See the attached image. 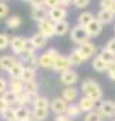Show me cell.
<instances>
[{"label":"cell","mask_w":115,"mask_h":121,"mask_svg":"<svg viewBox=\"0 0 115 121\" xmlns=\"http://www.w3.org/2000/svg\"><path fill=\"white\" fill-rule=\"evenodd\" d=\"M81 90H82V94H84L85 97H90V98H92L94 101H98V100L102 98V90H101L99 84H98L97 81L91 80V78H87V80L82 81Z\"/></svg>","instance_id":"obj_1"},{"label":"cell","mask_w":115,"mask_h":121,"mask_svg":"<svg viewBox=\"0 0 115 121\" xmlns=\"http://www.w3.org/2000/svg\"><path fill=\"white\" fill-rule=\"evenodd\" d=\"M58 51L55 48H48L45 53H43L40 57H38V66L43 67V69H53L54 67V63L55 60L58 58Z\"/></svg>","instance_id":"obj_2"},{"label":"cell","mask_w":115,"mask_h":121,"mask_svg":"<svg viewBox=\"0 0 115 121\" xmlns=\"http://www.w3.org/2000/svg\"><path fill=\"white\" fill-rule=\"evenodd\" d=\"M88 33H87V30H85V27H82V26H80V24H77L75 27H73L71 29V40L74 41V43H78V44H82V43H85V41H88Z\"/></svg>","instance_id":"obj_3"},{"label":"cell","mask_w":115,"mask_h":121,"mask_svg":"<svg viewBox=\"0 0 115 121\" xmlns=\"http://www.w3.org/2000/svg\"><path fill=\"white\" fill-rule=\"evenodd\" d=\"M50 108H51V111L55 114V115H64L66 112H67V108H68V103L61 97H57V98H54L51 103H50Z\"/></svg>","instance_id":"obj_4"},{"label":"cell","mask_w":115,"mask_h":121,"mask_svg":"<svg viewBox=\"0 0 115 121\" xmlns=\"http://www.w3.org/2000/svg\"><path fill=\"white\" fill-rule=\"evenodd\" d=\"M66 16H67V10H66V7H61V6L53 7V9L48 10V19H50L53 23L63 22V20L66 19Z\"/></svg>","instance_id":"obj_5"},{"label":"cell","mask_w":115,"mask_h":121,"mask_svg":"<svg viewBox=\"0 0 115 121\" xmlns=\"http://www.w3.org/2000/svg\"><path fill=\"white\" fill-rule=\"evenodd\" d=\"M55 71H58L60 74L70 70L71 69V63H70V57L68 56H58V58L55 60L54 63V67H53Z\"/></svg>","instance_id":"obj_6"},{"label":"cell","mask_w":115,"mask_h":121,"mask_svg":"<svg viewBox=\"0 0 115 121\" xmlns=\"http://www.w3.org/2000/svg\"><path fill=\"white\" fill-rule=\"evenodd\" d=\"M60 81L64 86H67V87H73L78 81V74L70 69V70H67V71H64V73L60 74Z\"/></svg>","instance_id":"obj_7"},{"label":"cell","mask_w":115,"mask_h":121,"mask_svg":"<svg viewBox=\"0 0 115 121\" xmlns=\"http://www.w3.org/2000/svg\"><path fill=\"white\" fill-rule=\"evenodd\" d=\"M99 112L102 114V117H112L115 115V103L114 101H109V100H104L101 101L99 107H98Z\"/></svg>","instance_id":"obj_8"},{"label":"cell","mask_w":115,"mask_h":121,"mask_svg":"<svg viewBox=\"0 0 115 121\" xmlns=\"http://www.w3.org/2000/svg\"><path fill=\"white\" fill-rule=\"evenodd\" d=\"M37 24H38V33H41L47 39L54 36V23L51 20H44V22H40Z\"/></svg>","instance_id":"obj_9"},{"label":"cell","mask_w":115,"mask_h":121,"mask_svg":"<svg viewBox=\"0 0 115 121\" xmlns=\"http://www.w3.org/2000/svg\"><path fill=\"white\" fill-rule=\"evenodd\" d=\"M24 41H26V39L21 37V36H16V37L12 39V41H10V47H12V50H13L14 54L21 56V54L24 53Z\"/></svg>","instance_id":"obj_10"},{"label":"cell","mask_w":115,"mask_h":121,"mask_svg":"<svg viewBox=\"0 0 115 121\" xmlns=\"http://www.w3.org/2000/svg\"><path fill=\"white\" fill-rule=\"evenodd\" d=\"M85 30H87V33H88L90 37H97V36H99L101 31H102V23L95 17V19L85 27Z\"/></svg>","instance_id":"obj_11"},{"label":"cell","mask_w":115,"mask_h":121,"mask_svg":"<svg viewBox=\"0 0 115 121\" xmlns=\"http://www.w3.org/2000/svg\"><path fill=\"white\" fill-rule=\"evenodd\" d=\"M17 63V60L13 56H2L0 57V70L3 71H10V69Z\"/></svg>","instance_id":"obj_12"},{"label":"cell","mask_w":115,"mask_h":121,"mask_svg":"<svg viewBox=\"0 0 115 121\" xmlns=\"http://www.w3.org/2000/svg\"><path fill=\"white\" fill-rule=\"evenodd\" d=\"M9 90L13 91L14 94H21L24 93V81L21 78H10L9 81Z\"/></svg>","instance_id":"obj_13"},{"label":"cell","mask_w":115,"mask_h":121,"mask_svg":"<svg viewBox=\"0 0 115 121\" xmlns=\"http://www.w3.org/2000/svg\"><path fill=\"white\" fill-rule=\"evenodd\" d=\"M30 16H31L33 20H36L37 23H40V22H44V20L48 19V12L44 7H36V9L31 10V14Z\"/></svg>","instance_id":"obj_14"},{"label":"cell","mask_w":115,"mask_h":121,"mask_svg":"<svg viewBox=\"0 0 115 121\" xmlns=\"http://www.w3.org/2000/svg\"><path fill=\"white\" fill-rule=\"evenodd\" d=\"M95 103L97 101H94L92 98H90V97H81L80 98V101H78V107H80V110L81 111H87V112H90V111H92L94 110V107H95Z\"/></svg>","instance_id":"obj_15"},{"label":"cell","mask_w":115,"mask_h":121,"mask_svg":"<svg viewBox=\"0 0 115 121\" xmlns=\"http://www.w3.org/2000/svg\"><path fill=\"white\" fill-rule=\"evenodd\" d=\"M78 50H80V53L85 57V58H90L94 53H95V46L88 40V41H85V43H82V44H80V47H78Z\"/></svg>","instance_id":"obj_16"},{"label":"cell","mask_w":115,"mask_h":121,"mask_svg":"<svg viewBox=\"0 0 115 121\" xmlns=\"http://www.w3.org/2000/svg\"><path fill=\"white\" fill-rule=\"evenodd\" d=\"M20 57H21V63L24 67H31L38 63V58L34 53H23Z\"/></svg>","instance_id":"obj_17"},{"label":"cell","mask_w":115,"mask_h":121,"mask_svg":"<svg viewBox=\"0 0 115 121\" xmlns=\"http://www.w3.org/2000/svg\"><path fill=\"white\" fill-rule=\"evenodd\" d=\"M70 57V63H71V67H77V66H80V64H82V61H85V57L80 53V50L77 48V50H73L71 51V54L68 56Z\"/></svg>","instance_id":"obj_18"},{"label":"cell","mask_w":115,"mask_h":121,"mask_svg":"<svg viewBox=\"0 0 115 121\" xmlns=\"http://www.w3.org/2000/svg\"><path fill=\"white\" fill-rule=\"evenodd\" d=\"M114 13H112V10H105V9H101L99 12H98V16H97V19L102 23V24H109L112 20H114Z\"/></svg>","instance_id":"obj_19"},{"label":"cell","mask_w":115,"mask_h":121,"mask_svg":"<svg viewBox=\"0 0 115 121\" xmlns=\"http://www.w3.org/2000/svg\"><path fill=\"white\" fill-rule=\"evenodd\" d=\"M70 30V24L63 20V22H58V23H54V36H66L67 31Z\"/></svg>","instance_id":"obj_20"},{"label":"cell","mask_w":115,"mask_h":121,"mask_svg":"<svg viewBox=\"0 0 115 121\" xmlns=\"http://www.w3.org/2000/svg\"><path fill=\"white\" fill-rule=\"evenodd\" d=\"M16 115H17V121H29V120H31L33 112L27 107H17L16 108Z\"/></svg>","instance_id":"obj_21"},{"label":"cell","mask_w":115,"mask_h":121,"mask_svg":"<svg viewBox=\"0 0 115 121\" xmlns=\"http://www.w3.org/2000/svg\"><path fill=\"white\" fill-rule=\"evenodd\" d=\"M77 95H78L77 88H74V87H67V88H64V90H63V95H61V97H63L67 103L73 104V101L77 98Z\"/></svg>","instance_id":"obj_22"},{"label":"cell","mask_w":115,"mask_h":121,"mask_svg":"<svg viewBox=\"0 0 115 121\" xmlns=\"http://www.w3.org/2000/svg\"><path fill=\"white\" fill-rule=\"evenodd\" d=\"M92 69H94L95 71H98V73H104V71L108 70V64L104 61L99 56H97V57L92 60Z\"/></svg>","instance_id":"obj_23"},{"label":"cell","mask_w":115,"mask_h":121,"mask_svg":"<svg viewBox=\"0 0 115 121\" xmlns=\"http://www.w3.org/2000/svg\"><path fill=\"white\" fill-rule=\"evenodd\" d=\"M23 70H24V66H23V63L21 61H17L12 69H10V71H9V74H10V77L12 78H21V74H23Z\"/></svg>","instance_id":"obj_24"},{"label":"cell","mask_w":115,"mask_h":121,"mask_svg":"<svg viewBox=\"0 0 115 121\" xmlns=\"http://www.w3.org/2000/svg\"><path fill=\"white\" fill-rule=\"evenodd\" d=\"M94 19H95V17L92 16V13H90V12H82V13L78 16V24L82 26V27H87Z\"/></svg>","instance_id":"obj_25"},{"label":"cell","mask_w":115,"mask_h":121,"mask_svg":"<svg viewBox=\"0 0 115 121\" xmlns=\"http://www.w3.org/2000/svg\"><path fill=\"white\" fill-rule=\"evenodd\" d=\"M48 117V108H34L33 110V118L36 121H44Z\"/></svg>","instance_id":"obj_26"},{"label":"cell","mask_w":115,"mask_h":121,"mask_svg":"<svg viewBox=\"0 0 115 121\" xmlns=\"http://www.w3.org/2000/svg\"><path fill=\"white\" fill-rule=\"evenodd\" d=\"M31 40H33V43L36 44L37 48H41V47H44V46L47 44V37L43 36L41 33H36V34L31 37Z\"/></svg>","instance_id":"obj_27"},{"label":"cell","mask_w":115,"mask_h":121,"mask_svg":"<svg viewBox=\"0 0 115 121\" xmlns=\"http://www.w3.org/2000/svg\"><path fill=\"white\" fill-rule=\"evenodd\" d=\"M36 77V69L34 67H24L23 74H21V80L23 81H31Z\"/></svg>","instance_id":"obj_28"},{"label":"cell","mask_w":115,"mask_h":121,"mask_svg":"<svg viewBox=\"0 0 115 121\" xmlns=\"http://www.w3.org/2000/svg\"><path fill=\"white\" fill-rule=\"evenodd\" d=\"M81 114V110H80V107H78V104H68V108H67V112H66V115L68 117V118H75V117H78Z\"/></svg>","instance_id":"obj_29"},{"label":"cell","mask_w":115,"mask_h":121,"mask_svg":"<svg viewBox=\"0 0 115 121\" xmlns=\"http://www.w3.org/2000/svg\"><path fill=\"white\" fill-rule=\"evenodd\" d=\"M102 114L99 112V110L98 108H95L94 111H90V112H87V115H85V118H84V121H102Z\"/></svg>","instance_id":"obj_30"},{"label":"cell","mask_w":115,"mask_h":121,"mask_svg":"<svg viewBox=\"0 0 115 121\" xmlns=\"http://www.w3.org/2000/svg\"><path fill=\"white\" fill-rule=\"evenodd\" d=\"M104 61L107 63V64H112V63H115V54L114 53H111V51H108V50H102L101 51V54H98Z\"/></svg>","instance_id":"obj_31"},{"label":"cell","mask_w":115,"mask_h":121,"mask_svg":"<svg viewBox=\"0 0 115 121\" xmlns=\"http://www.w3.org/2000/svg\"><path fill=\"white\" fill-rule=\"evenodd\" d=\"M2 97H3V100H4L10 107H12V105H14V104L17 103V94H14V93H13V91H10V90H7Z\"/></svg>","instance_id":"obj_32"},{"label":"cell","mask_w":115,"mask_h":121,"mask_svg":"<svg viewBox=\"0 0 115 121\" xmlns=\"http://www.w3.org/2000/svg\"><path fill=\"white\" fill-rule=\"evenodd\" d=\"M2 115H3V120H6V121H17V115H16V108L14 107H9Z\"/></svg>","instance_id":"obj_33"},{"label":"cell","mask_w":115,"mask_h":121,"mask_svg":"<svg viewBox=\"0 0 115 121\" xmlns=\"http://www.w3.org/2000/svg\"><path fill=\"white\" fill-rule=\"evenodd\" d=\"M21 24V19L19 17V16H12V17H9L7 20H6V26L9 27V29H16V27H19Z\"/></svg>","instance_id":"obj_34"},{"label":"cell","mask_w":115,"mask_h":121,"mask_svg":"<svg viewBox=\"0 0 115 121\" xmlns=\"http://www.w3.org/2000/svg\"><path fill=\"white\" fill-rule=\"evenodd\" d=\"M37 88H38V86L34 80L24 81V93H37Z\"/></svg>","instance_id":"obj_35"},{"label":"cell","mask_w":115,"mask_h":121,"mask_svg":"<svg viewBox=\"0 0 115 121\" xmlns=\"http://www.w3.org/2000/svg\"><path fill=\"white\" fill-rule=\"evenodd\" d=\"M33 105L34 108H48V100L45 97H38Z\"/></svg>","instance_id":"obj_36"},{"label":"cell","mask_w":115,"mask_h":121,"mask_svg":"<svg viewBox=\"0 0 115 121\" xmlns=\"http://www.w3.org/2000/svg\"><path fill=\"white\" fill-rule=\"evenodd\" d=\"M36 48L37 47L33 43V40L31 39H26V41H24V53H34Z\"/></svg>","instance_id":"obj_37"},{"label":"cell","mask_w":115,"mask_h":121,"mask_svg":"<svg viewBox=\"0 0 115 121\" xmlns=\"http://www.w3.org/2000/svg\"><path fill=\"white\" fill-rule=\"evenodd\" d=\"M10 41H12V40L9 39V36L2 33V34H0V50H4V48L10 44Z\"/></svg>","instance_id":"obj_38"},{"label":"cell","mask_w":115,"mask_h":121,"mask_svg":"<svg viewBox=\"0 0 115 121\" xmlns=\"http://www.w3.org/2000/svg\"><path fill=\"white\" fill-rule=\"evenodd\" d=\"M26 104H29V103H27V98H26V93L19 94V95H17V103H16V105H17V107H26Z\"/></svg>","instance_id":"obj_39"},{"label":"cell","mask_w":115,"mask_h":121,"mask_svg":"<svg viewBox=\"0 0 115 121\" xmlns=\"http://www.w3.org/2000/svg\"><path fill=\"white\" fill-rule=\"evenodd\" d=\"M115 4V0H101V9L111 10Z\"/></svg>","instance_id":"obj_40"},{"label":"cell","mask_w":115,"mask_h":121,"mask_svg":"<svg viewBox=\"0 0 115 121\" xmlns=\"http://www.w3.org/2000/svg\"><path fill=\"white\" fill-rule=\"evenodd\" d=\"M9 14V6L4 2H0V19H3Z\"/></svg>","instance_id":"obj_41"},{"label":"cell","mask_w":115,"mask_h":121,"mask_svg":"<svg viewBox=\"0 0 115 121\" xmlns=\"http://www.w3.org/2000/svg\"><path fill=\"white\" fill-rule=\"evenodd\" d=\"M73 4L78 9H85L88 4H90V0H74Z\"/></svg>","instance_id":"obj_42"},{"label":"cell","mask_w":115,"mask_h":121,"mask_svg":"<svg viewBox=\"0 0 115 121\" xmlns=\"http://www.w3.org/2000/svg\"><path fill=\"white\" fill-rule=\"evenodd\" d=\"M38 97L40 95H37V93H26V98H27V103L29 104H34Z\"/></svg>","instance_id":"obj_43"},{"label":"cell","mask_w":115,"mask_h":121,"mask_svg":"<svg viewBox=\"0 0 115 121\" xmlns=\"http://www.w3.org/2000/svg\"><path fill=\"white\" fill-rule=\"evenodd\" d=\"M60 3H61V0H45L44 6H47L48 9H53V7H58Z\"/></svg>","instance_id":"obj_44"},{"label":"cell","mask_w":115,"mask_h":121,"mask_svg":"<svg viewBox=\"0 0 115 121\" xmlns=\"http://www.w3.org/2000/svg\"><path fill=\"white\" fill-rule=\"evenodd\" d=\"M104 48L115 54V39H111V40H109V41L105 44V47H104Z\"/></svg>","instance_id":"obj_45"},{"label":"cell","mask_w":115,"mask_h":121,"mask_svg":"<svg viewBox=\"0 0 115 121\" xmlns=\"http://www.w3.org/2000/svg\"><path fill=\"white\" fill-rule=\"evenodd\" d=\"M7 87H9L7 81L4 78H0V94H4L7 91Z\"/></svg>","instance_id":"obj_46"},{"label":"cell","mask_w":115,"mask_h":121,"mask_svg":"<svg viewBox=\"0 0 115 121\" xmlns=\"http://www.w3.org/2000/svg\"><path fill=\"white\" fill-rule=\"evenodd\" d=\"M108 74H109V77L112 78V80H115V63H112V64H108Z\"/></svg>","instance_id":"obj_47"},{"label":"cell","mask_w":115,"mask_h":121,"mask_svg":"<svg viewBox=\"0 0 115 121\" xmlns=\"http://www.w3.org/2000/svg\"><path fill=\"white\" fill-rule=\"evenodd\" d=\"M9 107H10V105H9V104L3 100V97H0V114H3V112H4Z\"/></svg>","instance_id":"obj_48"},{"label":"cell","mask_w":115,"mask_h":121,"mask_svg":"<svg viewBox=\"0 0 115 121\" xmlns=\"http://www.w3.org/2000/svg\"><path fill=\"white\" fill-rule=\"evenodd\" d=\"M44 4H45V0H31L33 9H36V7H44Z\"/></svg>","instance_id":"obj_49"},{"label":"cell","mask_w":115,"mask_h":121,"mask_svg":"<svg viewBox=\"0 0 115 121\" xmlns=\"http://www.w3.org/2000/svg\"><path fill=\"white\" fill-rule=\"evenodd\" d=\"M68 117L64 114V115H55V121H66Z\"/></svg>","instance_id":"obj_50"},{"label":"cell","mask_w":115,"mask_h":121,"mask_svg":"<svg viewBox=\"0 0 115 121\" xmlns=\"http://www.w3.org/2000/svg\"><path fill=\"white\" fill-rule=\"evenodd\" d=\"M111 10H112V13H114V14H115V4H114V7H112V9H111Z\"/></svg>","instance_id":"obj_51"},{"label":"cell","mask_w":115,"mask_h":121,"mask_svg":"<svg viewBox=\"0 0 115 121\" xmlns=\"http://www.w3.org/2000/svg\"><path fill=\"white\" fill-rule=\"evenodd\" d=\"M23 2H30V3H31V0H23Z\"/></svg>","instance_id":"obj_52"},{"label":"cell","mask_w":115,"mask_h":121,"mask_svg":"<svg viewBox=\"0 0 115 121\" xmlns=\"http://www.w3.org/2000/svg\"><path fill=\"white\" fill-rule=\"evenodd\" d=\"M66 121H73V120H71V118H67V120H66Z\"/></svg>","instance_id":"obj_53"},{"label":"cell","mask_w":115,"mask_h":121,"mask_svg":"<svg viewBox=\"0 0 115 121\" xmlns=\"http://www.w3.org/2000/svg\"><path fill=\"white\" fill-rule=\"evenodd\" d=\"M70 2H71V3H73V2H74V0H70Z\"/></svg>","instance_id":"obj_54"},{"label":"cell","mask_w":115,"mask_h":121,"mask_svg":"<svg viewBox=\"0 0 115 121\" xmlns=\"http://www.w3.org/2000/svg\"><path fill=\"white\" fill-rule=\"evenodd\" d=\"M29 121H34V120H29Z\"/></svg>","instance_id":"obj_55"},{"label":"cell","mask_w":115,"mask_h":121,"mask_svg":"<svg viewBox=\"0 0 115 121\" xmlns=\"http://www.w3.org/2000/svg\"><path fill=\"white\" fill-rule=\"evenodd\" d=\"M2 2H3V0H2Z\"/></svg>","instance_id":"obj_56"}]
</instances>
